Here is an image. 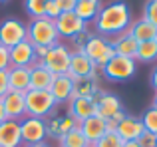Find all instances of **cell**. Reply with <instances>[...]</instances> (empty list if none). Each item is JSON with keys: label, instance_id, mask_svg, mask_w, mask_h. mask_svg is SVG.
<instances>
[{"label": "cell", "instance_id": "6da1fadb", "mask_svg": "<svg viewBox=\"0 0 157 147\" xmlns=\"http://www.w3.org/2000/svg\"><path fill=\"white\" fill-rule=\"evenodd\" d=\"M94 24H96L98 36H104V38L105 36H119L127 32L131 24L129 4L125 0H113V2L101 6Z\"/></svg>", "mask_w": 157, "mask_h": 147}, {"label": "cell", "instance_id": "7a4b0ae2", "mask_svg": "<svg viewBox=\"0 0 157 147\" xmlns=\"http://www.w3.org/2000/svg\"><path fill=\"white\" fill-rule=\"evenodd\" d=\"M24 101H26V115L28 117L48 119L58 109L56 100L52 97V93L48 89H28L24 93Z\"/></svg>", "mask_w": 157, "mask_h": 147}, {"label": "cell", "instance_id": "3957f363", "mask_svg": "<svg viewBox=\"0 0 157 147\" xmlns=\"http://www.w3.org/2000/svg\"><path fill=\"white\" fill-rule=\"evenodd\" d=\"M28 40L34 46H46V48L60 44V34L56 30V22L46 18V16L34 18L28 26Z\"/></svg>", "mask_w": 157, "mask_h": 147}, {"label": "cell", "instance_id": "277c9868", "mask_svg": "<svg viewBox=\"0 0 157 147\" xmlns=\"http://www.w3.org/2000/svg\"><path fill=\"white\" fill-rule=\"evenodd\" d=\"M82 50H84V54L92 60V64L96 66V70L98 68H104L105 64L115 56L111 42L107 38H104V36H98V34L90 36V40L82 46Z\"/></svg>", "mask_w": 157, "mask_h": 147}, {"label": "cell", "instance_id": "5b68a950", "mask_svg": "<svg viewBox=\"0 0 157 147\" xmlns=\"http://www.w3.org/2000/svg\"><path fill=\"white\" fill-rule=\"evenodd\" d=\"M135 70H137V62L133 58L113 56L101 68V74H104V77L107 81H127L135 76Z\"/></svg>", "mask_w": 157, "mask_h": 147}, {"label": "cell", "instance_id": "8992f818", "mask_svg": "<svg viewBox=\"0 0 157 147\" xmlns=\"http://www.w3.org/2000/svg\"><path fill=\"white\" fill-rule=\"evenodd\" d=\"M28 40V26L18 18H6L0 22V44L6 48H14L16 44Z\"/></svg>", "mask_w": 157, "mask_h": 147}, {"label": "cell", "instance_id": "52a82bcc", "mask_svg": "<svg viewBox=\"0 0 157 147\" xmlns=\"http://www.w3.org/2000/svg\"><path fill=\"white\" fill-rule=\"evenodd\" d=\"M70 54L72 52L64 46V44H56L50 50L46 52L42 64L46 70H50L54 76H62V74H68V66H70Z\"/></svg>", "mask_w": 157, "mask_h": 147}, {"label": "cell", "instance_id": "ba28073f", "mask_svg": "<svg viewBox=\"0 0 157 147\" xmlns=\"http://www.w3.org/2000/svg\"><path fill=\"white\" fill-rule=\"evenodd\" d=\"M20 135H22V145L46 141V137H48L46 119L26 115L24 119H20Z\"/></svg>", "mask_w": 157, "mask_h": 147}, {"label": "cell", "instance_id": "9c48e42d", "mask_svg": "<svg viewBox=\"0 0 157 147\" xmlns=\"http://www.w3.org/2000/svg\"><path fill=\"white\" fill-rule=\"evenodd\" d=\"M68 76L72 77V80L86 77V76H96V66H94L92 60L84 54V50H82V48H76V50L70 54Z\"/></svg>", "mask_w": 157, "mask_h": 147}, {"label": "cell", "instance_id": "30bf717a", "mask_svg": "<svg viewBox=\"0 0 157 147\" xmlns=\"http://www.w3.org/2000/svg\"><path fill=\"white\" fill-rule=\"evenodd\" d=\"M56 30L60 34V38H68V40H74L80 32H84L86 28V22H82L74 12H62L56 20Z\"/></svg>", "mask_w": 157, "mask_h": 147}, {"label": "cell", "instance_id": "8fae6325", "mask_svg": "<svg viewBox=\"0 0 157 147\" xmlns=\"http://www.w3.org/2000/svg\"><path fill=\"white\" fill-rule=\"evenodd\" d=\"M68 115L78 125L88 117L96 115V97H72L68 101Z\"/></svg>", "mask_w": 157, "mask_h": 147}, {"label": "cell", "instance_id": "7c38bea8", "mask_svg": "<svg viewBox=\"0 0 157 147\" xmlns=\"http://www.w3.org/2000/svg\"><path fill=\"white\" fill-rule=\"evenodd\" d=\"M119 111H123V104L115 93L100 92L96 96V115H100L101 119H109Z\"/></svg>", "mask_w": 157, "mask_h": 147}, {"label": "cell", "instance_id": "4fadbf2b", "mask_svg": "<svg viewBox=\"0 0 157 147\" xmlns=\"http://www.w3.org/2000/svg\"><path fill=\"white\" fill-rule=\"evenodd\" d=\"M36 64V54H34V44L30 40L16 44L10 48V66L14 68H32Z\"/></svg>", "mask_w": 157, "mask_h": 147}, {"label": "cell", "instance_id": "5bb4252c", "mask_svg": "<svg viewBox=\"0 0 157 147\" xmlns=\"http://www.w3.org/2000/svg\"><path fill=\"white\" fill-rule=\"evenodd\" d=\"M2 105H4V111H6L8 119L20 121L26 117V101H24L22 92H8L2 97Z\"/></svg>", "mask_w": 157, "mask_h": 147}, {"label": "cell", "instance_id": "9a60e30c", "mask_svg": "<svg viewBox=\"0 0 157 147\" xmlns=\"http://www.w3.org/2000/svg\"><path fill=\"white\" fill-rule=\"evenodd\" d=\"M48 92L52 93V97L56 100V104H68L74 96V80L68 76V74H62V76H56L50 85Z\"/></svg>", "mask_w": 157, "mask_h": 147}, {"label": "cell", "instance_id": "2e32d148", "mask_svg": "<svg viewBox=\"0 0 157 147\" xmlns=\"http://www.w3.org/2000/svg\"><path fill=\"white\" fill-rule=\"evenodd\" d=\"M145 131L143 129V123H141V117L137 115H125L121 121L117 123V137L121 141H137V137Z\"/></svg>", "mask_w": 157, "mask_h": 147}, {"label": "cell", "instance_id": "e0dca14e", "mask_svg": "<svg viewBox=\"0 0 157 147\" xmlns=\"http://www.w3.org/2000/svg\"><path fill=\"white\" fill-rule=\"evenodd\" d=\"M74 127H80V125H78L68 113H66V115H56V113H54L52 117L46 119L48 137H56V139H60L62 135H66V133H68L70 129H74Z\"/></svg>", "mask_w": 157, "mask_h": 147}, {"label": "cell", "instance_id": "ac0fdd59", "mask_svg": "<svg viewBox=\"0 0 157 147\" xmlns=\"http://www.w3.org/2000/svg\"><path fill=\"white\" fill-rule=\"evenodd\" d=\"M0 147H22L20 121L6 119L0 123Z\"/></svg>", "mask_w": 157, "mask_h": 147}, {"label": "cell", "instance_id": "d6986e66", "mask_svg": "<svg viewBox=\"0 0 157 147\" xmlns=\"http://www.w3.org/2000/svg\"><path fill=\"white\" fill-rule=\"evenodd\" d=\"M8 85L10 92L26 93L30 89V68H8Z\"/></svg>", "mask_w": 157, "mask_h": 147}, {"label": "cell", "instance_id": "ffe728a7", "mask_svg": "<svg viewBox=\"0 0 157 147\" xmlns=\"http://www.w3.org/2000/svg\"><path fill=\"white\" fill-rule=\"evenodd\" d=\"M111 46H113L115 56L135 58V54H137V46H139V42H137V40H135L133 36L129 34V32H123V34H119V36H115V38H113Z\"/></svg>", "mask_w": 157, "mask_h": 147}, {"label": "cell", "instance_id": "44dd1931", "mask_svg": "<svg viewBox=\"0 0 157 147\" xmlns=\"http://www.w3.org/2000/svg\"><path fill=\"white\" fill-rule=\"evenodd\" d=\"M101 92L98 84V76H86L74 80V96L72 97H96Z\"/></svg>", "mask_w": 157, "mask_h": 147}, {"label": "cell", "instance_id": "7402d4cb", "mask_svg": "<svg viewBox=\"0 0 157 147\" xmlns=\"http://www.w3.org/2000/svg\"><path fill=\"white\" fill-rule=\"evenodd\" d=\"M54 74L42 66L40 62H36L30 68V89H50L54 81Z\"/></svg>", "mask_w": 157, "mask_h": 147}, {"label": "cell", "instance_id": "603a6c76", "mask_svg": "<svg viewBox=\"0 0 157 147\" xmlns=\"http://www.w3.org/2000/svg\"><path fill=\"white\" fill-rule=\"evenodd\" d=\"M80 129H82V133L86 135V139L94 145L105 133V119H101L100 115H92V117H88L86 121H82Z\"/></svg>", "mask_w": 157, "mask_h": 147}, {"label": "cell", "instance_id": "cb8c5ba5", "mask_svg": "<svg viewBox=\"0 0 157 147\" xmlns=\"http://www.w3.org/2000/svg\"><path fill=\"white\" fill-rule=\"evenodd\" d=\"M127 32H129V34L133 36L139 44H141V42H147V40H155L157 38V26H153L151 22H147V20H143V18L131 20L129 30H127Z\"/></svg>", "mask_w": 157, "mask_h": 147}, {"label": "cell", "instance_id": "d4e9b609", "mask_svg": "<svg viewBox=\"0 0 157 147\" xmlns=\"http://www.w3.org/2000/svg\"><path fill=\"white\" fill-rule=\"evenodd\" d=\"M101 4L100 2H84V0H78L76 8H74V14L82 20V22L88 24L90 20H96L98 12H100Z\"/></svg>", "mask_w": 157, "mask_h": 147}, {"label": "cell", "instance_id": "484cf974", "mask_svg": "<svg viewBox=\"0 0 157 147\" xmlns=\"http://www.w3.org/2000/svg\"><path fill=\"white\" fill-rule=\"evenodd\" d=\"M58 143H60V147H90L92 145L88 139H86V135L82 133L80 127L70 129L66 135H62L60 139H58Z\"/></svg>", "mask_w": 157, "mask_h": 147}, {"label": "cell", "instance_id": "4316f807", "mask_svg": "<svg viewBox=\"0 0 157 147\" xmlns=\"http://www.w3.org/2000/svg\"><path fill=\"white\" fill-rule=\"evenodd\" d=\"M135 62H143L149 64L157 60V40H147V42H141L137 46V54H135Z\"/></svg>", "mask_w": 157, "mask_h": 147}, {"label": "cell", "instance_id": "83f0119b", "mask_svg": "<svg viewBox=\"0 0 157 147\" xmlns=\"http://www.w3.org/2000/svg\"><path fill=\"white\" fill-rule=\"evenodd\" d=\"M48 2H50V0H24V8H26L28 16H30L32 20L34 18H42L44 16V8H46Z\"/></svg>", "mask_w": 157, "mask_h": 147}, {"label": "cell", "instance_id": "f1b7e54d", "mask_svg": "<svg viewBox=\"0 0 157 147\" xmlns=\"http://www.w3.org/2000/svg\"><path fill=\"white\" fill-rule=\"evenodd\" d=\"M141 123H143V129L149 133L157 135V109L155 107H149L145 113L141 115Z\"/></svg>", "mask_w": 157, "mask_h": 147}, {"label": "cell", "instance_id": "f546056e", "mask_svg": "<svg viewBox=\"0 0 157 147\" xmlns=\"http://www.w3.org/2000/svg\"><path fill=\"white\" fill-rule=\"evenodd\" d=\"M121 145H123V141L117 137L115 131H105L104 135L94 143V147H121Z\"/></svg>", "mask_w": 157, "mask_h": 147}, {"label": "cell", "instance_id": "4dcf8cb0", "mask_svg": "<svg viewBox=\"0 0 157 147\" xmlns=\"http://www.w3.org/2000/svg\"><path fill=\"white\" fill-rule=\"evenodd\" d=\"M143 20L151 22L153 26H157V0H147L143 6Z\"/></svg>", "mask_w": 157, "mask_h": 147}, {"label": "cell", "instance_id": "1f68e13d", "mask_svg": "<svg viewBox=\"0 0 157 147\" xmlns=\"http://www.w3.org/2000/svg\"><path fill=\"white\" fill-rule=\"evenodd\" d=\"M137 143H139V147H155L157 135H153V133H149V131H143L141 135L137 137Z\"/></svg>", "mask_w": 157, "mask_h": 147}, {"label": "cell", "instance_id": "d6a6232c", "mask_svg": "<svg viewBox=\"0 0 157 147\" xmlns=\"http://www.w3.org/2000/svg\"><path fill=\"white\" fill-rule=\"evenodd\" d=\"M10 68V48L0 44V72H6Z\"/></svg>", "mask_w": 157, "mask_h": 147}, {"label": "cell", "instance_id": "836d02e7", "mask_svg": "<svg viewBox=\"0 0 157 147\" xmlns=\"http://www.w3.org/2000/svg\"><path fill=\"white\" fill-rule=\"evenodd\" d=\"M60 14H62V12L58 10L56 2H54V0H50V2L46 4V8H44V16H46V18H50V20H56Z\"/></svg>", "mask_w": 157, "mask_h": 147}, {"label": "cell", "instance_id": "e575fe53", "mask_svg": "<svg viewBox=\"0 0 157 147\" xmlns=\"http://www.w3.org/2000/svg\"><path fill=\"white\" fill-rule=\"evenodd\" d=\"M54 2H56V6H58L60 12H74L78 0H54Z\"/></svg>", "mask_w": 157, "mask_h": 147}, {"label": "cell", "instance_id": "d590c367", "mask_svg": "<svg viewBox=\"0 0 157 147\" xmlns=\"http://www.w3.org/2000/svg\"><path fill=\"white\" fill-rule=\"evenodd\" d=\"M8 92H10V85H8V70H6V72H0V100Z\"/></svg>", "mask_w": 157, "mask_h": 147}, {"label": "cell", "instance_id": "8d00e7d4", "mask_svg": "<svg viewBox=\"0 0 157 147\" xmlns=\"http://www.w3.org/2000/svg\"><path fill=\"white\" fill-rule=\"evenodd\" d=\"M90 36H92V32H90L88 28H86L84 32H80V34H78L76 38L72 40V42L76 44V48H82V46H84V44H86V42H88V40H90Z\"/></svg>", "mask_w": 157, "mask_h": 147}, {"label": "cell", "instance_id": "74e56055", "mask_svg": "<svg viewBox=\"0 0 157 147\" xmlns=\"http://www.w3.org/2000/svg\"><path fill=\"white\" fill-rule=\"evenodd\" d=\"M50 50V48L46 46H34V54H36V62H42L44 56H46V52Z\"/></svg>", "mask_w": 157, "mask_h": 147}, {"label": "cell", "instance_id": "f35d334b", "mask_svg": "<svg viewBox=\"0 0 157 147\" xmlns=\"http://www.w3.org/2000/svg\"><path fill=\"white\" fill-rule=\"evenodd\" d=\"M149 81H151V88H153V89H155V93H157V66L153 68V72H151Z\"/></svg>", "mask_w": 157, "mask_h": 147}, {"label": "cell", "instance_id": "ab89813d", "mask_svg": "<svg viewBox=\"0 0 157 147\" xmlns=\"http://www.w3.org/2000/svg\"><path fill=\"white\" fill-rule=\"evenodd\" d=\"M22 147H52L48 141H40V143H28V145H22Z\"/></svg>", "mask_w": 157, "mask_h": 147}, {"label": "cell", "instance_id": "60d3db41", "mask_svg": "<svg viewBox=\"0 0 157 147\" xmlns=\"http://www.w3.org/2000/svg\"><path fill=\"white\" fill-rule=\"evenodd\" d=\"M8 117H6V111H4V105H2V100H0V123H4Z\"/></svg>", "mask_w": 157, "mask_h": 147}, {"label": "cell", "instance_id": "b9f144b4", "mask_svg": "<svg viewBox=\"0 0 157 147\" xmlns=\"http://www.w3.org/2000/svg\"><path fill=\"white\" fill-rule=\"evenodd\" d=\"M121 147H139V143H137V141H123Z\"/></svg>", "mask_w": 157, "mask_h": 147}, {"label": "cell", "instance_id": "7bdbcfd3", "mask_svg": "<svg viewBox=\"0 0 157 147\" xmlns=\"http://www.w3.org/2000/svg\"><path fill=\"white\" fill-rule=\"evenodd\" d=\"M151 107H155V109H157V93H155V97H153V101H151Z\"/></svg>", "mask_w": 157, "mask_h": 147}, {"label": "cell", "instance_id": "ee69618b", "mask_svg": "<svg viewBox=\"0 0 157 147\" xmlns=\"http://www.w3.org/2000/svg\"><path fill=\"white\" fill-rule=\"evenodd\" d=\"M84 2H100V0H84Z\"/></svg>", "mask_w": 157, "mask_h": 147}, {"label": "cell", "instance_id": "f6af8a7d", "mask_svg": "<svg viewBox=\"0 0 157 147\" xmlns=\"http://www.w3.org/2000/svg\"><path fill=\"white\" fill-rule=\"evenodd\" d=\"M4 2H8V0H0V4H4Z\"/></svg>", "mask_w": 157, "mask_h": 147}, {"label": "cell", "instance_id": "bcb514c9", "mask_svg": "<svg viewBox=\"0 0 157 147\" xmlns=\"http://www.w3.org/2000/svg\"><path fill=\"white\" fill-rule=\"evenodd\" d=\"M90 147H94V145H90Z\"/></svg>", "mask_w": 157, "mask_h": 147}, {"label": "cell", "instance_id": "7dc6e473", "mask_svg": "<svg viewBox=\"0 0 157 147\" xmlns=\"http://www.w3.org/2000/svg\"><path fill=\"white\" fill-rule=\"evenodd\" d=\"M155 147H157V143H155Z\"/></svg>", "mask_w": 157, "mask_h": 147}, {"label": "cell", "instance_id": "c3c4849f", "mask_svg": "<svg viewBox=\"0 0 157 147\" xmlns=\"http://www.w3.org/2000/svg\"><path fill=\"white\" fill-rule=\"evenodd\" d=\"M155 40H157V38H155Z\"/></svg>", "mask_w": 157, "mask_h": 147}]
</instances>
